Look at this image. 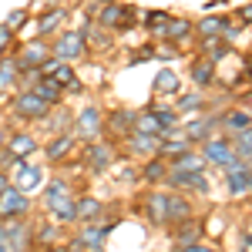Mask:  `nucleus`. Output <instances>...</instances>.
Instances as JSON below:
<instances>
[{
  "label": "nucleus",
  "mask_w": 252,
  "mask_h": 252,
  "mask_svg": "<svg viewBox=\"0 0 252 252\" xmlns=\"http://www.w3.org/2000/svg\"><path fill=\"white\" fill-rule=\"evenodd\" d=\"M7 138H10V131H7V125H3V118H0V152L7 148Z\"/></svg>",
  "instance_id": "44"
},
{
  "label": "nucleus",
  "mask_w": 252,
  "mask_h": 252,
  "mask_svg": "<svg viewBox=\"0 0 252 252\" xmlns=\"http://www.w3.org/2000/svg\"><path fill=\"white\" fill-rule=\"evenodd\" d=\"M7 189H10V175H7V172H0V195L7 192Z\"/></svg>",
  "instance_id": "46"
},
{
  "label": "nucleus",
  "mask_w": 252,
  "mask_h": 252,
  "mask_svg": "<svg viewBox=\"0 0 252 252\" xmlns=\"http://www.w3.org/2000/svg\"><path fill=\"white\" fill-rule=\"evenodd\" d=\"M121 145H125V152H121V155L135 158V161L155 158L158 152H161V138H158V135H145V131H131Z\"/></svg>",
  "instance_id": "13"
},
{
  "label": "nucleus",
  "mask_w": 252,
  "mask_h": 252,
  "mask_svg": "<svg viewBox=\"0 0 252 252\" xmlns=\"http://www.w3.org/2000/svg\"><path fill=\"white\" fill-rule=\"evenodd\" d=\"M20 88V71H17V61L14 54L0 58V94H14Z\"/></svg>",
  "instance_id": "36"
},
{
  "label": "nucleus",
  "mask_w": 252,
  "mask_h": 252,
  "mask_svg": "<svg viewBox=\"0 0 252 252\" xmlns=\"http://www.w3.org/2000/svg\"><path fill=\"white\" fill-rule=\"evenodd\" d=\"M74 185L64 178V175H54L47 185H44V212L47 219H54L61 225H74L78 222V212H74Z\"/></svg>",
  "instance_id": "1"
},
{
  "label": "nucleus",
  "mask_w": 252,
  "mask_h": 252,
  "mask_svg": "<svg viewBox=\"0 0 252 252\" xmlns=\"http://www.w3.org/2000/svg\"><path fill=\"white\" fill-rule=\"evenodd\" d=\"M182 135L185 141L198 148L202 141H209V138L219 135V115H195V118H185L182 121Z\"/></svg>",
  "instance_id": "9"
},
{
  "label": "nucleus",
  "mask_w": 252,
  "mask_h": 252,
  "mask_svg": "<svg viewBox=\"0 0 252 252\" xmlns=\"http://www.w3.org/2000/svg\"><path fill=\"white\" fill-rule=\"evenodd\" d=\"M161 189H172L182 195H209V172H168Z\"/></svg>",
  "instance_id": "8"
},
{
  "label": "nucleus",
  "mask_w": 252,
  "mask_h": 252,
  "mask_svg": "<svg viewBox=\"0 0 252 252\" xmlns=\"http://www.w3.org/2000/svg\"><path fill=\"white\" fill-rule=\"evenodd\" d=\"M67 17H71V10L67 7H47V10H40L37 14V37H58L61 31H64V24H67Z\"/></svg>",
  "instance_id": "22"
},
{
  "label": "nucleus",
  "mask_w": 252,
  "mask_h": 252,
  "mask_svg": "<svg viewBox=\"0 0 252 252\" xmlns=\"http://www.w3.org/2000/svg\"><path fill=\"white\" fill-rule=\"evenodd\" d=\"M222 175H225V189H229L232 198L252 192V165L249 161H239V158H235L229 168H222Z\"/></svg>",
  "instance_id": "16"
},
{
  "label": "nucleus",
  "mask_w": 252,
  "mask_h": 252,
  "mask_svg": "<svg viewBox=\"0 0 252 252\" xmlns=\"http://www.w3.org/2000/svg\"><path fill=\"white\" fill-rule=\"evenodd\" d=\"M14 37H17V34H14L10 27H3V24H0V58H7V54H10V47H14Z\"/></svg>",
  "instance_id": "42"
},
{
  "label": "nucleus",
  "mask_w": 252,
  "mask_h": 252,
  "mask_svg": "<svg viewBox=\"0 0 252 252\" xmlns=\"http://www.w3.org/2000/svg\"><path fill=\"white\" fill-rule=\"evenodd\" d=\"M94 7H97V10L91 14V17H94V24L108 27V31H118L121 14H125V3H118V0H97Z\"/></svg>",
  "instance_id": "32"
},
{
  "label": "nucleus",
  "mask_w": 252,
  "mask_h": 252,
  "mask_svg": "<svg viewBox=\"0 0 252 252\" xmlns=\"http://www.w3.org/2000/svg\"><path fill=\"white\" fill-rule=\"evenodd\" d=\"M232 152L239 161H249L252 165V128L249 131H239V135L232 138Z\"/></svg>",
  "instance_id": "41"
},
{
  "label": "nucleus",
  "mask_w": 252,
  "mask_h": 252,
  "mask_svg": "<svg viewBox=\"0 0 252 252\" xmlns=\"http://www.w3.org/2000/svg\"><path fill=\"white\" fill-rule=\"evenodd\" d=\"M225 24H229V17H222V14H205L202 20H195V40H212V37H222Z\"/></svg>",
  "instance_id": "34"
},
{
  "label": "nucleus",
  "mask_w": 252,
  "mask_h": 252,
  "mask_svg": "<svg viewBox=\"0 0 252 252\" xmlns=\"http://www.w3.org/2000/svg\"><path fill=\"white\" fill-rule=\"evenodd\" d=\"M148 111H152V118L158 121L161 135H168V131H175V128L182 125V118H178V111H175L172 104H161V101H152V104H148Z\"/></svg>",
  "instance_id": "35"
},
{
  "label": "nucleus",
  "mask_w": 252,
  "mask_h": 252,
  "mask_svg": "<svg viewBox=\"0 0 252 252\" xmlns=\"http://www.w3.org/2000/svg\"><path fill=\"white\" fill-rule=\"evenodd\" d=\"M189 81H192L198 91H209L215 88V64L205 58H192L189 61Z\"/></svg>",
  "instance_id": "30"
},
{
  "label": "nucleus",
  "mask_w": 252,
  "mask_h": 252,
  "mask_svg": "<svg viewBox=\"0 0 252 252\" xmlns=\"http://www.w3.org/2000/svg\"><path fill=\"white\" fill-rule=\"evenodd\" d=\"M51 54H54L58 61L78 64V61H84L91 51H88V40H84V34H81L78 27H64L58 37L51 40Z\"/></svg>",
  "instance_id": "5"
},
{
  "label": "nucleus",
  "mask_w": 252,
  "mask_h": 252,
  "mask_svg": "<svg viewBox=\"0 0 252 252\" xmlns=\"http://www.w3.org/2000/svg\"><path fill=\"white\" fill-rule=\"evenodd\" d=\"M108 235H111V229H108L104 222H88V225H81V229H78V242L88 252H101V249H104V242H108Z\"/></svg>",
  "instance_id": "27"
},
{
  "label": "nucleus",
  "mask_w": 252,
  "mask_h": 252,
  "mask_svg": "<svg viewBox=\"0 0 252 252\" xmlns=\"http://www.w3.org/2000/svg\"><path fill=\"white\" fill-rule=\"evenodd\" d=\"M246 78H252V61H246Z\"/></svg>",
  "instance_id": "49"
},
{
  "label": "nucleus",
  "mask_w": 252,
  "mask_h": 252,
  "mask_svg": "<svg viewBox=\"0 0 252 252\" xmlns=\"http://www.w3.org/2000/svg\"><path fill=\"white\" fill-rule=\"evenodd\" d=\"M185 252H219L215 246H205V242H198V246H192V249H185Z\"/></svg>",
  "instance_id": "45"
},
{
  "label": "nucleus",
  "mask_w": 252,
  "mask_h": 252,
  "mask_svg": "<svg viewBox=\"0 0 252 252\" xmlns=\"http://www.w3.org/2000/svg\"><path fill=\"white\" fill-rule=\"evenodd\" d=\"M78 152V135L74 131H64V135H54L47 138L44 145H40V155L47 158L51 165H61V161H67V158Z\"/></svg>",
  "instance_id": "14"
},
{
  "label": "nucleus",
  "mask_w": 252,
  "mask_h": 252,
  "mask_svg": "<svg viewBox=\"0 0 252 252\" xmlns=\"http://www.w3.org/2000/svg\"><path fill=\"white\" fill-rule=\"evenodd\" d=\"M64 239H67V232H64V225H61V222H54V219H44V222H37V225H34V242H37L40 249L64 246Z\"/></svg>",
  "instance_id": "26"
},
{
  "label": "nucleus",
  "mask_w": 252,
  "mask_h": 252,
  "mask_svg": "<svg viewBox=\"0 0 252 252\" xmlns=\"http://www.w3.org/2000/svg\"><path fill=\"white\" fill-rule=\"evenodd\" d=\"M198 58H205V61H212V64H219V61H225L229 58V51H232V44H225L222 37H212V40H198Z\"/></svg>",
  "instance_id": "39"
},
{
  "label": "nucleus",
  "mask_w": 252,
  "mask_h": 252,
  "mask_svg": "<svg viewBox=\"0 0 252 252\" xmlns=\"http://www.w3.org/2000/svg\"><path fill=\"white\" fill-rule=\"evenodd\" d=\"M20 91H34V94H37L44 104H51V108H58V104H64V101H67L64 88H61L54 78H40V81H34L31 88H20Z\"/></svg>",
  "instance_id": "29"
},
{
  "label": "nucleus",
  "mask_w": 252,
  "mask_h": 252,
  "mask_svg": "<svg viewBox=\"0 0 252 252\" xmlns=\"http://www.w3.org/2000/svg\"><path fill=\"white\" fill-rule=\"evenodd\" d=\"M40 128H44V135H47V138L71 131V128H74V108H67V104H58V108H51V115L40 121Z\"/></svg>",
  "instance_id": "25"
},
{
  "label": "nucleus",
  "mask_w": 252,
  "mask_h": 252,
  "mask_svg": "<svg viewBox=\"0 0 252 252\" xmlns=\"http://www.w3.org/2000/svg\"><path fill=\"white\" fill-rule=\"evenodd\" d=\"M3 229H7V246L10 252H31L37 242H34V222L31 219H10V222H3Z\"/></svg>",
  "instance_id": "15"
},
{
  "label": "nucleus",
  "mask_w": 252,
  "mask_h": 252,
  "mask_svg": "<svg viewBox=\"0 0 252 252\" xmlns=\"http://www.w3.org/2000/svg\"><path fill=\"white\" fill-rule=\"evenodd\" d=\"M246 239H249V242H252V222H249V229H246Z\"/></svg>",
  "instance_id": "50"
},
{
  "label": "nucleus",
  "mask_w": 252,
  "mask_h": 252,
  "mask_svg": "<svg viewBox=\"0 0 252 252\" xmlns=\"http://www.w3.org/2000/svg\"><path fill=\"white\" fill-rule=\"evenodd\" d=\"M14 61H17V71H20V74H27V71H40V64H44V61H51V40L31 37L27 44H20V51L14 54Z\"/></svg>",
  "instance_id": "6"
},
{
  "label": "nucleus",
  "mask_w": 252,
  "mask_h": 252,
  "mask_svg": "<svg viewBox=\"0 0 252 252\" xmlns=\"http://www.w3.org/2000/svg\"><path fill=\"white\" fill-rule=\"evenodd\" d=\"M34 212V198L27 192H20V189H7V192L0 195V222H10V219H31Z\"/></svg>",
  "instance_id": "10"
},
{
  "label": "nucleus",
  "mask_w": 252,
  "mask_h": 252,
  "mask_svg": "<svg viewBox=\"0 0 252 252\" xmlns=\"http://www.w3.org/2000/svg\"><path fill=\"white\" fill-rule=\"evenodd\" d=\"M168 172H209V165L198 155V148H189V152H182L178 158L168 161Z\"/></svg>",
  "instance_id": "37"
},
{
  "label": "nucleus",
  "mask_w": 252,
  "mask_h": 252,
  "mask_svg": "<svg viewBox=\"0 0 252 252\" xmlns=\"http://www.w3.org/2000/svg\"><path fill=\"white\" fill-rule=\"evenodd\" d=\"M118 158H121L118 141H111V138H94V141H88L81 148V168L88 175H94V178H101V175L115 172Z\"/></svg>",
  "instance_id": "2"
},
{
  "label": "nucleus",
  "mask_w": 252,
  "mask_h": 252,
  "mask_svg": "<svg viewBox=\"0 0 252 252\" xmlns=\"http://www.w3.org/2000/svg\"><path fill=\"white\" fill-rule=\"evenodd\" d=\"M7 108H10L14 121H27V125H40L44 118L51 115V104H44L34 91H14Z\"/></svg>",
  "instance_id": "4"
},
{
  "label": "nucleus",
  "mask_w": 252,
  "mask_h": 252,
  "mask_svg": "<svg viewBox=\"0 0 252 252\" xmlns=\"http://www.w3.org/2000/svg\"><path fill=\"white\" fill-rule=\"evenodd\" d=\"M31 10L27 7H14V10H7V17H3V27H10L14 34H20V31H27V24H31Z\"/></svg>",
  "instance_id": "40"
},
{
  "label": "nucleus",
  "mask_w": 252,
  "mask_h": 252,
  "mask_svg": "<svg viewBox=\"0 0 252 252\" xmlns=\"http://www.w3.org/2000/svg\"><path fill=\"white\" fill-rule=\"evenodd\" d=\"M198 155L205 158V165H209V168H229V165L235 161L232 138L215 135V138H209V141H202V145H198Z\"/></svg>",
  "instance_id": "7"
},
{
  "label": "nucleus",
  "mask_w": 252,
  "mask_h": 252,
  "mask_svg": "<svg viewBox=\"0 0 252 252\" xmlns=\"http://www.w3.org/2000/svg\"><path fill=\"white\" fill-rule=\"evenodd\" d=\"M0 252H10V246H7V239H0Z\"/></svg>",
  "instance_id": "48"
},
{
  "label": "nucleus",
  "mask_w": 252,
  "mask_h": 252,
  "mask_svg": "<svg viewBox=\"0 0 252 252\" xmlns=\"http://www.w3.org/2000/svg\"><path fill=\"white\" fill-rule=\"evenodd\" d=\"M44 252H67V246H51V249H44Z\"/></svg>",
  "instance_id": "47"
},
{
  "label": "nucleus",
  "mask_w": 252,
  "mask_h": 252,
  "mask_svg": "<svg viewBox=\"0 0 252 252\" xmlns=\"http://www.w3.org/2000/svg\"><path fill=\"white\" fill-rule=\"evenodd\" d=\"M7 175H10V185L20 189V192H27V195L44 182V168L31 165V161H17V165H14V172H7Z\"/></svg>",
  "instance_id": "23"
},
{
  "label": "nucleus",
  "mask_w": 252,
  "mask_h": 252,
  "mask_svg": "<svg viewBox=\"0 0 252 252\" xmlns=\"http://www.w3.org/2000/svg\"><path fill=\"white\" fill-rule=\"evenodd\" d=\"M0 239H7V229H3V222H0Z\"/></svg>",
  "instance_id": "51"
},
{
  "label": "nucleus",
  "mask_w": 252,
  "mask_h": 252,
  "mask_svg": "<svg viewBox=\"0 0 252 252\" xmlns=\"http://www.w3.org/2000/svg\"><path fill=\"white\" fill-rule=\"evenodd\" d=\"M74 212H78L81 225L97 222V219L104 215V198H97V195H91V192H81L78 198H74Z\"/></svg>",
  "instance_id": "28"
},
{
  "label": "nucleus",
  "mask_w": 252,
  "mask_h": 252,
  "mask_svg": "<svg viewBox=\"0 0 252 252\" xmlns=\"http://www.w3.org/2000/svg\"><path fill=\"white\" fill-rule=\"evenodd\" d=\"M168 235H172L175 249H192V246H198V242L205 239V225H202L198 219H189V222L172 225V229H168Z\"/></svg>",
  "instance_id": "20"
},
{
  "label": "nucleus",
  "mask_w": 252,
  "mask_h": 252,
  "mask_svg": "<svg viewBox=\"0 0 252 252\" xmlns=\"http://www.w3.org/2000/svg\"><path fill=\"white\" fill-rule=\"evenodd\" d=\"M135 108H111V111H104V131L111 141H125V138L135 131Z\"/></svg>",
  "instance_id": "12"
},
{
  "label": "nucleus",
  "mask_w": 252,
  "mask_h": 252,
  "mask_svg": "<svg viewBox=\"0 0 252 252\" xmlns=\"http://www.w3.org/2000/svg\"><path fill=\"white\" fill-rule=\"evenodd\" d=\"M145 219L155 225V229H172V219H168V189H148L145 195Z\"/></svg>",
  "instance_id": "11"
},
{
  "label": "nucleus",
  "mask_w": 252,
  "mask_h": 252,
  "mask_svg": "<svg viewBox=\"0 0 252 252\" xmlns=\"http://www.w3.org/2000/svg\"><path fill=\"white\" fill-rule=\"evenodd\" d=\"M252 128V111L249 108H229V111H219V131L225 138H235L239 131H249Z\"/></svg>",
  "instance_id": "21"
},
{
  "label": "nucleus",
  "mask_w": 252,
  "mask_h": 252,
  "mask_svg": "<svg viewBox=\"0 0 252 252\" xmlns=\"http://www.w3.org/2000/svg\"><path fill=\"white\" fill-rule=\"evenodd\" d=\"M172 252H185V249H172Z\"/></svg>",
  "instance_id": "52"
},
{
  "label": "nucleus",
  "mask_w": 252,
  "mask_h": 252,
  "mask_svg": "<svg viewBox=\"0 0 252 252\" xmlns=\"http://www.w3.org/2000/svg\"><path fill=\"white\" fill-rule=\"evenodd\" d=\"M195 40V20L185 17V14H172L168 20V31H165V40L161 44H172V47H185Z\"/></svg>",
  "instance_id": "19"
},
{
  "label": "nucleus",
  "mask_w": 252,
  "mask_h": 252,
  "mask_svg": "<svg viewBox=\"0 0 252 252\" xmlns=\"http://www.w3.org/2000/svg\"><path fill=\"white\" fill-rule=\"evenodd\" d=\"M40 141L34 131H27V128H20V131H10V138H7V152L14 158H20V161H31V158L40 152Z\"/></svg>",
  "instance_id": "18"
},
{
  "label": "nucleus",
  "mask_w": 252,
  "mask_h": 252,
  "mask_svg": "<svg viewBox=\"0 0 252 252\" xmlns=\"http://www.w3.org/2000/svg\"><path fill=\"white\" fill-rule=\"evenodd\" d=\"M141 20H145V31H148V37L161 44V40H165V31H168V20H172V14H168V10H148V14H145Z\"/></svg>",
  "instance_id": "38"
},
{
  "label": "nucleus",
  "mask_w": 252,
  "mask_h": 252,
  "mask_svg": "<svg viewBox=\"0 0 252 252\" xmlns=\"http://www.w3.org/2000/svg\"><path fill=\"white\" fill-rule=\"evenodd\" d=\"M242 27H246V24H232V20H229V24H225V31H222V40H225V44L242 40Z\"/></svg>",
  "instance_id": "43"
},
{
  "label": "nucleus",
  "mask_w": 252,
  "mask_h": 252,
  "mask_svg": "<svg viewBox=\"0 0 252 252\" xmlns=\"http://www.w3.org/2000/svg\"><path fill=\"white\" fill-rule=\"evenodd\" d=\"M78 141H94V138H104V108L97 101H84L81 108H74V128H71Z\"/></svg>",
  "instance_id": "3"
},
{
  "label": "nucleus",
  "mask_w": 252,
  "mask_h": 252,
  "mask_svg": "<svg viewBox=\"0 0 252 252\" xmlns=\"http://www.w3.org/2000/svg\"><path fill=\"white\" fill-rule=\"evenodd\" d=\"M152 88H155L158 97H175L182 91V74L175 71V67H158L155 81H152Z\"/></svg>",
  "instance_id": "33"
},
{
  "label": "nucleus",
  "mask_w": 252,
  "mask_h": 252,
  "mask_svg": "<svg viewBox=\"0 0 252 252\" xmlns=\"http://www.w3.org/2000/svg\"><path fill=\"white\" fill-rule=\"evenodd\" d=\"M165 178H168V161H165L161 155L145 158V161H141V185H148V189H161Z\"/></svg>",
  "instance_id": "31"
},
{
  "label": "nucleus",
  "mask_w": 252,
  "mask_h": 252,
  "mask_svg": "<svg viewBox=\"0 0 252 252\" xmlns=\"http://www.w3.org/2000/svg\"><path fill=\"white\" fill-rule=\"evenodd\" d=\"M172 108L178 111V118L185 121V118H195V115H205L209 108H212V101L202 94V91H178L172 97Z\"/></svg>",
  "instance_id": "17"
},
{
  "label": "nucleus",
  "mask_w": 252,
  "mask_h": 252,
  "mask_svg": "<svg viewBox=\"0 0 252 252\" xmlns=\"http://www.w3.org/2000/svg\"><path fill=\"white\" fill-rule=\"evenodd\" d=\"M81 34H84V40H88V51L91 54H104V51H111L115 47V31H108V27H101V24H84V27H78Z\"/></svg>",
  "instance_id": "24"
}]
</instances>
